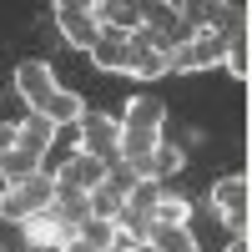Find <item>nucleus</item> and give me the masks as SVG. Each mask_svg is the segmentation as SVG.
Listing matches in <instances>:
<instances>
[{
	"label": "nucleus",
	"instance_id": "obj_1",
	"mask_svg": "<svg viewBox=\"0 0 252 252\" xmlns=\"http://www.w3.org/2000/svg\"><path fill=\"white\" fill-rule=\"evenodd\" d=\"M51 202H56V177L51 172H40L31 182H15L0 192V222H31L40 212H51Z\"/></svg>",
	"mask_w": 252,
	"mask_h": 252
},
{
	"label": "nucleus",
	"instance_id": "obj_2",
	"mask_svg": "<svg viewBox=\"0 0 252 252\" xmlns=\"http://www.w3.org/2000/svg\"><path fill=\"white\" fill-rule=\"evenodd\" d=\"M146 35L172 56V51H182V46H192L197 26L187 20V5H166V0H157V5H146Z\"/></svg>",
	"mask_w": 252,
	"mask_h": 252
},
{
	"label": "nucleus",
	"instance_id": "obj_3",
	"mask_svg": "<svg viewBox=\"0 0 252 252\" xmlns=\"http://www.w3.org/2000/svg\"><path fill=\"white\" fill-rule=\"evenodd\" d=\"M56 26L66 35V46H76V51H96V40L106 35L101 20H96V5H86V0H61L56 5Z\"/></svg>",
	"mask_w": 252,
	"mask_h": 252
},
{
	"label": "nucleus",
	"instance_id": "obj_4",
	"mask_svg": "<svg viewBox=\"0 0 252 252\" xmlns=\"http://www.w3.org/2000/svg\"><path fill=\"white\" fill-rule=\"evenodd\" d=\"M126 71H131L136 81H161V76H172V56H166L146 31H136L131 40H126Z\"/></svg>",
	"mask_w": 252,
	"mask_h": 252
},
{
	"label": "nucleus",
	"instance_id": "obj_5",
	"mask_svg": "<svg viewBox=\"0 0 252 252\" xmlns=\"http://www.w3.org/2000/svg\"><path fill=\"white\" fill-rule=\"evenodd\" d=\"M81 146H86L91 157H101V161H121V121L116 116H96V111H86V121H81Z\"/></svg>",
	"mask_w": 252,
	"mask_h": 252
},
{
	"label": "nucleus",
	"instance_id": "obj_6",
	"mask_svg": "<svg viewBox=\"0 0 252 252\" xmlns=\"http://www.w3.org/2000/svg\"><path fill=\"white\" fill-rule=\"evenodd\" d=\"M106 172H111V166L101 161V157L76 152V157H66V161L56 166V187H71V192H96V187H106Z\"/></svg>",
	"mask_w": 252,
	"mask_h": 252
},
{
	"label": "nucleus",
	"instance_id": "obj_7",
	"mask_svg": "<svg viewBox=\"0 0 252 252\" xmlns=\"http://www.w3.org/2000/svg\"><path fill=\"white\" fill-rule=\"evenodd\" d=\"M15 91L26 96L31 111H40V106H46V101L61 91L56 76H51V61H20V66H15Z\"/></svg>",
	"mask_w": 252,
	"mask_h": 252
},
{
	"label": "nucleus",
	"instance_id": "obj_8",
	"mask_svg": "<svg viewBox=\"0 0 252 252\" xmlns=\"http://www.w3.org/2000/svg\"><path fill=\"white\" fill-rule=\"evenodd\" d=\"M96 20H101L106 35H126V40H131L136 31H146V5H131V0H101Z\"/></svg>",
	"mask_w": 252,
	"mask_h": 252
},
{
	"label": "nucleus",
	"instance_id": "obj_9",
	"mask_svg": "<svg viewBox=\"0 0 252 252\" xmlns=\"http://www.w3.org/2000/svg\"><path fill=\"white\" fill-rule=\"evenodd\" d=\"M20 227H26V242H31V247H56V252H61L66 242H76V227H66L56 212H40V217L20 222Z\"/></svg>",
	"mask_w": 252,
	"mask_h": 252
},
{
	"label": "nucleus",
	"instance_id": "obj_10",
	"mask_svg": "<svg viewBox=\"0 0 252 252\" xmlns=\"http://www.w3.org/2000/svg\"><path fill=\"white\" fill-rule=\"evenodd\" d=\"M182 166H187V152H182L177 141H161L157 152H152V161H141L136 172H141V182H161V187H166V182L182 172Z\"/></svg>",
	"mask_w": 252,
	"mask_h": 252
},
{
	"label": "nucleus",
	"instance_id": "obj_11",
	"mask_svg": "<svg viewBox=\"0 0 252 252\" xmlns=\"http://www.w3.org/2000/svg\"><path fill=\"white\" fill-rule=\"evenodd\" d=\"M212 207H217L222 217L252 212V187H247V177H222V182H212Z\"/></svg>",
	"mask_w": 252,
	"mask_h": 252
},
{
	"label": "nucleus",
	"instance_id": "obj_12",
	"mask_svg": "<svg viewBox=\"0 0 252 252\" xmlns=\"http://www.w3.org/2000/svg\"><path fill=\"white\" fill-rule=\"evenodd\" d=\"M187 51H192V66H197V71L222 66V61H227V51H232V35H227V31H197Z\"/></svg>",
	"mask_w": 252,
	"mask_h": 252
},
{
	"label": "nucleus",
	"instance_id": "obj_13",
	"mask_svg": "<svg viewBox=\"0 0 252 252\" xmlns=\"http://www.w3.org/2000/svg\"><path fill=\"white\" fill-rule=\"evenodd\" d=\"M161 121H166V106L157 96H131L126 101V116H121L126 131H161Z\"/></svg>",
	"mask_w": 252,
	"mask_h": 252
},
{
	"label": "nucleus",
	"instance_id": "obj_14",
	"mask_svg": "<svg viewBox=\"0 0 252 252\" xmlns=\"http://www.w3.org/2000/svg\"><path fill=\"white\" fill-rule=\"evenodd\" d=\"M51 212L66 222V227H86L91 222V192H71V187H56V202H51Z\"/></svg>",
	"mask_w": 252,
	"mask_h": 252
},
{
	"label": "nucleus",
	"instance_id": "obj_15",
	"mask_svg": "<svg viewBox=\"0 0 252 252\" xmlns=\"http://www.w3.org/2000/svg\"><path fill=\"white\" fill-rule=\"evenodd\" d=\"M40 172H46V157H40V152H31V146H15V152L0 161V177H5V187L31 182V177H40Z\"/></svg>",
	"mask_w": 252,
	"mask_h": 252
},
{
	"label": "nucleus",
	"instance_id": "obj_16",
	"mask_svg": "<svg viewBox=\"0 0 252 252\" xmlns=\"http://www.w3.org/2000/svg\"><path fill=\"white\" fill-rule=\"evenodd\" d=\"M56 136H61V126L51 116H40V111H31L26 121H20V146H31V152H40V157H51Z\"/></svg>",
	"mask_w": 252,
	"mask_h": 252
},
{
	"label": "nucleus",
	"instance_id": "obj_17",
	"mask_svg": "<svg viewBox=\"0 0 252 252\" xmlns=\"http://www.w3.org/2000/svg\"><path fill=\"white\" fill-rule=\"evenodd\" d=\"M40 116H51L56 126H81L86 121V101H81L76 91H56L46 106H40Z\"/></svg>",
	"mask_w": 252,
	"mask_h": 252
},
{
	"label": "nucleus",
	"instance_id": "obj_18",
	"mask_svg": "<svg viewBox=\"0 0 252 252\" xmlns=\"http://www.w3.org/2000/svg\"><path fill=\"white\" fill-rule=\"evenodd\" d=\"M146 247H152V252H197V237H192V227L157 222V227H152V237H146Z\"/></svg>",
	"mask_w": 252,
	"mask_h": 252
},
{
	"label": "nucleus",
	"instance_id": "obj_19",
	"mask_svg": "<svg viewBox=\"0 0 252 252\" xmlns=\"http://www.w3.org/2000/svg\"><path fill=\"white\" fill-rule=\"evenodd\" d=\"M76 237H81V242H86L91 252H116V247L126 242V237H121V227H116V222H96V217H91L86 227H81V232H76Z\"/></svg>",
	"mask_w": 252,
	"mask_h": 252
},
{
	"label": "nucleus",
	"instance_id": "obj_20",
	"mask_svg": "<svg viewBox=\"0 0 252 252\" xmlns=\"http://www.w3.org/2000/svg\"><path fill=\"white\" fill-rule=\"evenodd\" d=\"M161 192H166L161 182H136V187H131V197H126V212H136V217H146V222H157Z\"/></svg>",
	"mask_w": 252,
	"mask_h": 252
},
{
	"label": "nucleus",
	"instance_id": "obj_21",
	"mask_svg": "<svg viewBox=\"0 0 252 252\" xmlns=\"http://www.w3.org/2000/svg\"><path fill=\"white\" fill-rule=\"evenodd\" d=\"M91 61L101 71H126V35H101L96 51H91Z\"/></svg>",
	"mask_w": 252,
	"mask_h": 252
},
{
	"label": "nucleus",
	"instance_id": "obj_22",
	"mask_svg": "<svg viewBox=\"0 0 252 252\" xmlns=\"http://www.w3.org/2000/svg\"><path fill=\"white\" fill-rule=\"evenodd\" d=\"M121 207H126V197L116 192V187H96V192H91V217L96 222H116Z\"/></svg>",
	"mask_w": 252,
	"mask_h": 252
},
{
	"label": "nucleus",
	"instance_id": "obj_23",
	"mask_svg": "<svg viewBox=\"0 0 252 252\" xmlns=\"http://www.w3.org/2000/svg\"><path fill=\"white\" fill-rule=\"evenodd\" d=\"M187 217H192V202H187L182 192H161V207H157V222H172V227H187Z\"/></svg>",
	"mask_w": 252,
	"mask_h": 252
},
{
	"label": "nucleus",
	"instance_id": "obj_24",
	"mask_svg": "<svg viewBox=\"0 0 252 252\" xmlns=\"http://www.w3.org/2000/svg\"><path fill=\"white\" fill-rule=\"evenodd\" d=\"M136 182H141V172H136V166L126 161V157H121V161H111V172H106V187H116L121 197H131V187H136Z\"/></svg>",
	"mask_w": 252,
	"mask_h": 252
},
{
	"label": "nucleus",
	"instance_id": "obj_25",
	"mask_svg": "<svg viewBox=\"0 0 252 252\" xmlns=\"http://www.w3.org/2000/svg\"><path fill=\"white\" fill-rule=\"evenodd\" d=\"M20 146V121H0V161Z\"/></svg>",
	"mask_w": 252,
	"mask_h": 252
},
{
	"label": "nucleus",
	"instance_id": "obj_26",
	"mask_svg": "<svg viewBox=\"0 0 252 252\" xmlns=\"http://www.w3.org/2000/svg\"><path fill=\"white\" fill-rule=\"evenodd\" d=\"M222 66H227V76H237V81H247V76H252V66H247V51H237V46L227 51V61H222Z\"/></svg>",
	"mask_w": 252,
	"mask_h": 252
},
{
	"label": "nucleus",
	"instance_id": "obj_27",
	"mask_svg": "<svg viewBox=\"0 0 252 252\" xmlns=\"http://www.w3.org/2000/svg\"><path fill=\"white\" fill-rule=\"evenodd\" d=\"M116 252H152V247H146V242H121Z\"/></svg>",
	"mask_w": 252,
	"mask_h": 252
},
{
	"label": "nucleus",
	"instance_id": "obj_28",
	"mask_svg": "<svg viewBox=\"0 0 252 252\" xmlns=\"http://www.w3.org/2000/svg\"><path fill=\"white\" fill-rule=\"evenodd\" d=\"M227 252H252V247H247V237H232V242H227Z\"/></svg>",
	"mask_w": 252,
	"mask_h": 252
},
{
	"label": "nucleus",
	"instance_id": "obj_29",
	"mask_svg": "<svg viewBox=\"0 0 252 252\" xmlns=\"http://www.w3.org/2000/svg\"><path fill=\"white\" fill-rule=\"evenodd\" d=\"M61 252H91V247H86V242L76 237V242H66V247H61Z\"/></svg>",
	"mask_w": 252,
	"mask_h": 252
}]
</instances>
